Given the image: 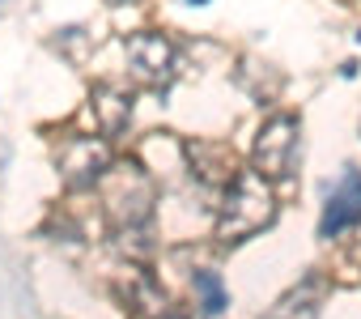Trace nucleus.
I'll return each instance as SVG.
<instances>
[{"label": "nucleus", "instance_id": "obj_1", "mask_svg": "<svg viewBox=\"0 0 361 319\" xmlns=\"http://www.w3.org/2000/svg\"><path fill=\"white\" fill-rule=\"evenodd\" d=\"M276 217V196H272V179H264L259 171H238L226 183L221 209H217V239L230 243H247L251 234L268 230Z\"/></svg>", "mask_w": 361, "mask_h": 319}, {"label": "nucleus", "instance_id": "obj_2", "mask_svg": "<svg viewBox=\"0 0 361 319\" xmlns=\"http://www.w3.org/2000/svg\"><path fill=\"white\" fill-rule=\"evenodd\" d=\"M102 200H106V217L115 226L119 239H140V230L153 217V179L140 167H115L102 175Z\"/></svg>", "mask_w": 361, "mask_h": 319}, {"label": "nucleus", "instance_id": "obj_3", "mask_svg": "<svg viewBox=\"0 0 361 319\" xmlns=\"http://www.w3.org/2000/svg\"><path fill=\"white\" fill-rule=\"evenodd\" d=\"M123 56H128V73L149 85V90H166L174 77H178V47L157 35V30H136L128 35L123 43Z\"/></svg>", "mask_w": 361, "mask_h": 319}, {"label": "nucleus", "instance_id": "obj_4", "mask_svg": "<svg viewBox=\"0 0 361 319\" xmlns=\"http://www.w3.org/2000/svg\"><path fill=\"white\" fill-rule=\"evenodd\" d=\"M298 132H302L298 115H272V119H264V128H259V136H255V153H251V157H255V171H259L264 179L285 183V179L293 175Z\"/></svg>", "mask_w": 361, "mask_h": 319}, {"label": "nucleus", "instance_id": "obj_5", "mask_svg": "<svg viewBox=\"0 0 361 319\" xmlns=\"http://www.w3.org/2000/svg\"><path fill=\"white\" fill-rule=\"evenodd\" d=\"M56 167H60L64 183L81 192V188L102 183V175L111 171V149L98 136H68L56 153Z\"/></svg>", "mask_w": 361, "mask_h": 319}, {"label": "nucleus", "instance_id": "obj_6", "mask_svg": "<svg viewBox=\"0 0 361 319\" xmlns=\"http://www.w3.org/2000/svg\"><path fill=\"white\" fill-rule=\"evenodd\" d=\"M361 222V171H344L340 183L327 192V205H323V222H319V239H336L344 230H353Z\"/></svg>", "mask_w": 361, "mask_h": 319}, {"label": "nucleus", "instance_id": "obj_7", "mask_svg": "<svg viewBox=\"0 0 361 319\" xmlns=\"http://www.w3.org/2000/svg\"><path fill=\"white\" fill-rule=\"evenodd\" d=\"M323 298H327V277H323V272H310V277H302L289 294H281V298L264 311V319H319Z\"/></svg>", "mask_w": 361, "mask_h": 319}, {"label": "nucleus", "instance_id": "obj_8", "mask_svg": "<svg viewBox=\"0 0 361 319\" xmlns=\"http://www.w3.org/2000/svg\"><path fill=\"white\" fill-rule=\"evenodd\" d=\"M90 111H94L98 132L115 136V132H123V128H128V119H132V94L111 90V85H98V90L90 94Z\"/></svg>", "mask_w": 361, "mask_h": 319}, {"label": "nucleus", "instance_id": "obj_9", "mask_svg": "<svg viewBox=\"0 0 361 319\" xmlns=\"http://www.w3.org/2000/svg\"><path fill=\"white\" fill-rule=\"evenodd\" d=\"M123 302H128L132 319H183L149 277H132V285L123 289Z\"/></svg>", "mask_w": 361, "mask_h": 319}, {"label": "nucleus", "instance_id": "obj_10", "mask_svg": "<svg viewBox=\"0 0 361 319\" xmlns=\"http://www.w3.org/2000/svg\"><path fill=\"white\" fill-rule=\"evenodd\" d=\"M192 289H196V306H200L204 319H213V315H221V311L230 306V294H226L221 277L209 272V268H196V272H192Z\"/></svg>", "mask_w": 361, "mask_h": 319}, {"label": "nucleus", "instance_id": "obj_11", "mask_svg": "<svg viewBox=\"0 0 361 319\" xmlns=\"http://www.w3.org/2000/svg\"><path fill=\"white\" fill-rule=\"evenodd\" d=\"M183 5H209V0H183Z\"/></svg>", "mask_w": 361, "mask_h": 319}, {"label": "nucleus", "instance_id": "obj_12", "mask_svg": "<svg viewBox=\"0 0 361 319\" xmlns=\"http://www.w3.org/2000/svg\"><path fill=\"white\" fill-rule=\"evenodd\" d=\"M106 5H132V0H106Z\"/></svg>", "mask_w": 361, "mask_h": 319}]
</instances>
